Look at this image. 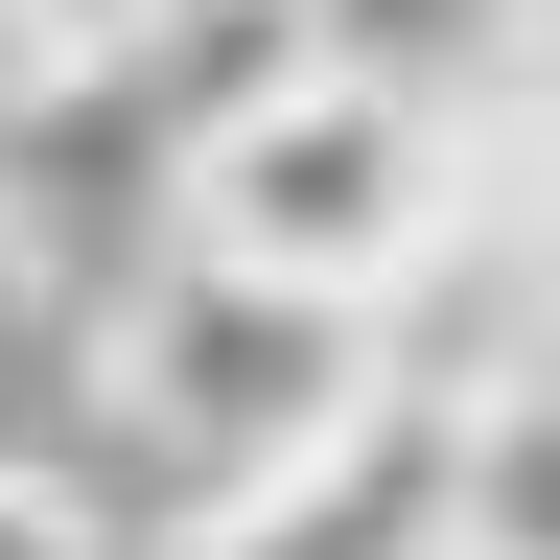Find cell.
<instances>
[{
    "instance_id": "6da1fadb",
    "label": "cell",
    "mask_w": 560,
    "mask_h": 560,
    "mask_svg": "<svg viewBox=\"0 0 560 560\" xmlns=\"http://www.w3.org/2000/svg\"><path fill=\"white\" fill-rule=\"evenodd\" d=\"M444 210H467L444 94H420L397 47H350V24H304L280 70H234V94L187 117V234L327 280V304H397V280L444 257Z\"/></svg>"
},
{
    "instance_id": "7a4b0ae2",
    "label": "cell",
    "mask_w": 560,
    "mask_h": 560,
    "mask_svg": "<svg viewBox=\"0 0 560 560\" xmlns=\"http://www.w3.org/2000/svg\"><path fill=\"white\" fill-rule=\"evenodd\" d=\"M117 397L234 490V467H304L327 420H374V397H397V327L327 304V280H280V257H210V234H187V257L117 304Z\"/></svg>"
},
{
    "instance_id": "3957f363",
    "label": "cell",
    "mask_w": 560,
    "mask_h": 560,
    "mask_svg": "<svg viewBox=\"0 0 560 560\" xmlns=\"http://www.w3.org/2000/svg\"><path fill=\"white\" fill-rule=\"evenodd\" d=\"M467 537V397H374V420H327L304 467H234L164 560H444Z\"/></svg>"
},
{
    "instance_id": "277c9868",
    "label": "cell",
    "mask_w": 560,
    "mask_h": 560,
    "mask_svg": "<svg viewBox=\"0 0 560 560\" xmlns=\"http://www.w3.org/2000/svg\"><path fill=\"white\" fill-rule=\"evenodd\" d=\"M467 537L490 560H560V374H490L467 397Z\"/></svg>"
},
{
    "instance_id": "5b68a950",
    "label": "cell",
    "mask_w": 560,
    "mask_h": 560,
    "mask_svg": "<svg viewBox=\"0 0 560 560\" xmlns=\"http://www.w3.org/2000/svg\"><path fill=\"white\" fill-rule=\"evenodd\" d=\"M0 560H117L94 490H47V467H0Z\"/></svg>"
},
{
    "instance_id": "8992f818",
    "label": "cell",
    "mask_w": 560,
    "mask_h": 560,
    "mask_svg": "<svg viewBox=\"0 0 560 560\" xmlns=\"http://www.w3.org/2000/svg\"><path fill=\"white\" fill-rule=\"evenodd\" d=\"M70 24H117V0H0V47H70Z\"/></svg>"
},
{
    "instance_id": "52a82bcc",
    "label": "cell",
    "mask_w": 560,
    "mask_h": 560,
    "mask_svg": "<svg viewBox=\"0 0 560 560\" xmlns=\"http://www.w3.org/2000/svg\"><path fill=\"white\" fill-rule=\"evenodd\" d=\"M444 560H490V537H444Z\"/></svg>"
}]
</instances>
